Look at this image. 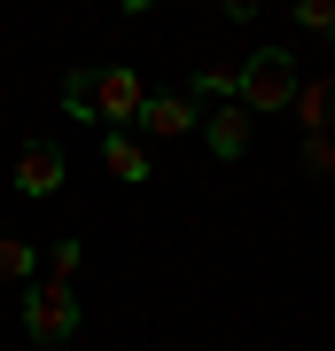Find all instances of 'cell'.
Segmentation results:
<instances>
[{
  "mask_svg": "<svg viewBox=\"0 0 335 351\" xmlns=\"http://www.w3.org/2000/svg\"><path fill=\"white\" fill-rule=\"evenodd\" d=\"M297 94H304V71H297V55H288V47H258V55H242V63H234V101H242L249 117L297 110Z\"/></svg>",
  "mask_w": 335,
  "mask_h": 351,
  "instance_id": "obj_1",
  "label": "cell"
},
{
  "mask_svg": "<svg viewBox=\"0 0 335 351\" xmlns=\"http://www.w3.org/2000/svg\"><path fill=\"white\" fill-rule=\"evenodd\" d=\"M86 86H94V125H110V133H133L140 125L149 86H140L133 63H101V71H86Z\"/></svg>",
  "mask_w": 335,
  "mask_h": 351,
  "instance_id": "obj_2",
  "label": "cell"
},
{
  "mask_svg": "<svg viewBox=\"0 0 335 351\" xmlns=\"http://www.w3.org/2000/svg\"><path fill=\"white\" fill-rule=\"evenodd\" d=\"M24 336H32V343H71V336H78V289L32 281V289H24Z\"/></svg>",
  "mask_w": 335,
  "mask_h": 351,
  "instance_id": "obj_3",
  "label": "cell"
},
{
  "mask_svg": "<svg viewBox=\"0 0 335 351\" xmlns=\"http://www.w3.org/2000/svg\"><path fill=\"white\" fill-rule=\"evenodd\" d=\"M62 180H71V156H62L55 133H39V141H24V149H16V195L47 203V195H62Z\"/></svg>",
  "mask_w": 335,
  "mask_h": 351,
  "instance_id": "obj_4",
  "label": "cell"
},
{
  "mask_svg": "<svg viewBox=\"0 0 335 351\" xmlns=\"http://www.w3.org/2000/svg\"><path fill=\"white\" fill-rule=\"evenodd\" d=\"M140 125H149L156 141H179V133L203 125V110H195L187 94H149V101H140Z\"/></svg>",
  "mask_w": 335,
  "mask_h": 351,
  "instance_id": "obj_5",
  "label": "cell"
},
{
  "mask_svg": "<svg viewBox=\"0 0 335 351\" xmlns=\"http://www.w3.org/2000/svg\"><path fill=\"white\" fill-rule=\"evenodd\" d=\"M203 133H211V156H226V164L249 156V110L242 101H219V110L203 117Z\"/></svg>",
  "mask_w": 335,
  "mask_h": 351,
  "instance_id": "obj_6",
  "label": "cell"
},
{
  "mask_svg": "<svg viewBox=\"0 0 335 351\" xmlns=\"http://www.w3.org/2000/svg\"><path fill=\"white\" fill-rule=\"evenodd\" d=\"M101 164H110L125 188H149V149H140L133 133H101Z\"/></svg>",
  "mask_w": 335,
  "mask_h": 351,
  "instance_id": "obj_7",
  "label": "cell"
},
{
  "mask_svg": "<svg viewBox=\"0 0 335 351\" xmlns=\"http://www.w3.org/2000/svg\"><path fill=\"white\" fill-rule=\"evenodd\" d=\"M0 281H16V289L39 281V250H32L24 234H0Z\"/></svg>",
  "mask_w": 335,
  "mask_h": 351,
  "instance_id": "obj_8",
  "label": "cell"
},
{
  "mask_svg": "<svg viewBox=\"0 0 335 351\" xmlns=\"http://www.w3.org/2000/svg\"><path fill=\"white\" fill-rule=\"evenodd\" d=\"M78 274H86V242H47V274H39V281L78 289Z\"/></svg>",
  "mask_w": 335,
  "mask_h": 351,
  "instance_id": "obj_9",
  "label": "cell"
},
{
  "mask_svg": "<svg viewBox=\"0 0 335 351\" xmlns=\"http://www.w3.org/2000/svg\"><path fill=\"white\" fill-rule=\"evenodd\" d=\"M187 101H195V110L203 101H234V71H195L187 78Z\"/></svg>",
  "mask_w": 335,
  "mask_h": 351,
  "instance_id": "obj_10",
  "label": "cell"
},
{
  "mask_svg": "<svg viewBox=\"0 0 335 351\" xmlns=\"http://www.w3.org/2000/svg\"><path fill=\"white\" fill-rule=\"evenodd\" d=\"M62 110L94 125V86H86V71H71V78H62Z\"/></svg>",
  "mask_w": 335,
  "mask_h": 351,
  "instance_id": "obj_11",
  "label": "cell"
},
{
  "mask_svg": "<svg viewBox=\"0 0 335 351\" xmlns=\"http://www.w3.org/2000/svg\"><path fill=\"white\" fill-rule=\"evenodd\" d=\"M297 24L304 32H335V0H297Z\"/></svg>",
  "mask_w": 335,
  "mask_h": 351,
  "instance_id": "obj_12",
  "label": "cell"
},
{
  "mask_svg": "<svg viewBox=\"0 0 335 351\" xmlns=\"http://www.w3.org/2000/svg\"><path fill=\"white\" fill-rule=\"evenodd\" d=\"M297 110H304V125L320 133V117H327V86H304V94H297Z\"/></svg>",
  "mask_w": 335,
  "mask_h": 351,
  "instance_id": "obj_13",
  "label": "cell"
},
{
  "mask_svg": "<svg viewBox=\"0 0 335 351\" xmlns=\"http://www.w3.org/2000/svg\"><path fill=\"white\" fill-rule=\"evenodd\" d=\"M304 164H312V172H327V164H335V141L312 133V141H304Z\"/></svg>",
  "mask_w": 335,
  "mask_h": 351,
  "instance_id": "obj_14",
  "label": "cell"
}]
</instances>
